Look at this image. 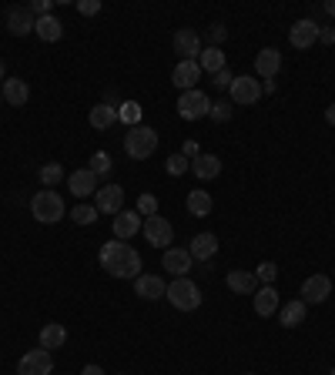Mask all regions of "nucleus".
<instances>
[{
	"mask_svg": "<svg viewBox=\"0 0 335 375\" xmlns=\"http://www.w3.org/2000/svg\"><path fill=\"white\" fill-rule=\"evenodd\" d=\"M225 285H228L235 295H255V292L261 288V285H259V278H255V271H245V268L228 271Z\"/></svg>",
	"mask_w": 335,
	"mask_h": 375,
	"instance_id": "nucleus-21",
	"label": "nucleus"
},
{
	"mask_svg": "<svg viewBox=\"0 0 335 375\" xmlns=\"http://www.w3.org/2000/svg\"><path fill=\"white\" fill-rule=\"evenodd\" d=\"M88 168H91L97 178H101V175H107V171H111V154H107V151H94V158H91V165H88Z\"/></svg>",
	"mask_w": 335,
	"mask_h": 375,
	"instance_id": "nucleus-37",
	"label": "nucleus"
},
{
	"mask_svg": "<svg viewBox=\"0 0 335 375\" xmlns=\"http://www.w3.org/2000/svg\"><path fill=\"white\" fill-rule=\"evenodd\" d=\"M71 218H74L77 225H94V221H97V208H94V205H77V208L71 211Z\"/></svg>",
	"mask_w": 335,
	"mask_h": 375,
	"instance_id": "nucleus-35",
	"label": "nucleus"
},
{
	"mask_svg": "<svg viewBox=\"0 0 335 375\" xmlns=\"http://www.w3.org/2000/svg\"><path fill=\"white\" fill-rule=\"evenodd\" d=\"M278 71H282V54H278V47L259 50V57H255V74L265 77V81H275Z\"/></svg>",
	"mask_w": 335,
	"mask_h": 375,
	"instance_id": "nucleus-17",
	"label": "nucleus"
},
{
	"mask_svg": "<svg viewBox=\"0 0 335 375\" xmlns=\"http://www.w3.org/2000/svg\"><path fill=\"white\" fill-rule=\"evenodd\" d=\"M114 121H118V107H111V104H101L91 107V114H88V124H91L94 131H107V128H114Z\"/></svg>",
	"mask_w": 335,
	"mask_h": 375,
	"instance_id": "nucleus-27",
	"label": "nucleus"
},
{
	"mask_svg": "<svg viewBox=\"0 0 335 375\" xmlns=\"http://www.w3.org/2000/svg\"><path fill=\"white\" fill-rule=\"evenodd\" d=\"M231 104H238V107H252L255 101L261 97V81H255V77H235L231 81Z\"/></svg>",
	"mask_w": 335,
	"mask_h": 375,
	"instance_id": "nucleus-8",
	"label": "nucleus"
},
{
	"mask_svg": "<svg viewBox=\"0 0 335 375\" xmlns=\"http://www.w3.org/2000/svg\"><path fill=\"white\" fill-rule=\"evenodd\" d=\"M198 67L201 71H208V74H218V71H225V54H221V47H205L198 57Z\"/></svg>",
	"mask_w": 335,
	"mask_h": 375,
	"instance_id": "nucleus-30",
	"label": "nucleus"
},
{
	"mask_svg": "<svg viewBox=\"0 0 335 375\" xmlns=\"http://www.w3.org/2000/svg\"><path fill=\"white\" fill-rule=\"evenodd\" d=\"M231 114H235V104H231V101H212V111H208V118L212 121L221 124V121H228Z\"/></svg>",
	"mask_w": 335,
	"mask_h": 375,
	"instance_id": "nucleus-36",
	"label": "nucleus"
},
{
	"mask_svg": "<svg viewBox=\"0 0 335 375\" xmlns=\"http://www.w3.org/2000/svg\"><path fill=\"white\" fill-rule=\"evenodd\" d=\"M137 231H141V214L137 211H118L114 214V238L118 241L135 238Z\"/></svg>",
	"mask_w": 335,
	"mask_h": 375,
	"instance_id": "nucleus-22",
	"label": "nucleus"
},
{
	"mask_svg": "<svg viewBox=\"0 0 335 375\" xmlns=\"http://www.w3.org/2000/svg\"><path fill=\"white\" fill-rule=\"evenodd\" d=\"M34 34L44 41V44H54V41H61L64 37V24L57 20L54 14H47V17H37V24H34Z\"/></svg>",
	"mask_w": 335,
	"mask_h": 375,
	"instance_id": "nucleus-26",
	"label": "nucleus"
},
{
	"mask_svg": "<svg viewBox=\"0 0 335 375\" xmlns=\"http://www.w3.org/2000/svg\"><path fill=\"white\" fill-rule=\"evenodd\" d=\"M7 81V67H4V60H0V84Z\"/></svg>",
	"mask_w": 335,
	"mask_h": 375,
	"instance_id": "nucleus-49",
	"label": "nucleus"
},
{
	"mask_svg": "<svg viewBox=\"0 0 335 375\" xmlns=\"http://www.w3.org/2000/svg\"><path fill=\"white\" fill-rule=\"evenodd\" d=\"M0 101H4V97H0Z\"/></svg>",
	"mask_w": 335,
	"mask_h": 375,
	"instance_id": "nucleus-51",
	"label": "nucleus"
},
{
	"mask_svg": "<svg viewBox=\"0 0 335 375\" xmlns=\"http://www.w3.org/2000/svg\"><path fill=\"white\" fill-rule=\"evenodd\" d=\"M64 342H67V329H64L61 322H47L44 329H41V348L54 352V348H64Z\"/></svg>",
	"mask_w": 335,
	"mask_h": 375,
	"instance_id": "nucleus-28",
	"label": "nucleus"
},
{
	"mask_svg": "<svg viewBox=\"0 0 335 375\" xmlns=\"http://www.w3.org/2000/svg\"><path fill=\"white\" fill-rule=\"evenodd\" d=\"M231 81H235V74H231L228 67H225V71H218V74H212V84L214 88H221V90L231 88Z\"/></svg>",
	"mask_w": 335,
	"mask_h": 375,
	"instance_id": "nucleus-42",
	"label": "nucleus"
},
{
	"mask_svg": "<svg viewBox=\"0 0 335 375\" xmlns=\"http://www.w3.org/2000/svg\"><path fill=\"white\" fill-rule=\"evenodd\" d=\"M94 208H97V214H118V211H124V188L121 184H104V188H97Z\"/></svg>",
	"mask_w": 335,
	"mask_h": 375,
	"instance_id": "nucleus-9",
	"label": "nucleus"
},
{
	"mask_svg": "<svg viewBox=\"0 0 335 375\" xmlns=\"http://www.w3.org/2000/svg\"><path fill=\"white\" fill-rule=\"evenodd\" d=\"M201 81V67L198 60H178V67L171 71V84L182 90H195Z\"/></svg>",
	"mask_w": 335,
	"mask_h": 375,
	"instance_id": "nucleus-14",
	"label": "nucleus"
},
{
	"mask_svg": "<svg viewBox=\"0 0 335 375\" xmlns=\"http://www.w3.org/2000/svg\"><path fill=\"white\" fill-rule=\"evenodd\" d=\"M305 312H308V305H305L302 299L285 301V305L278 308V325H282V329H299L305 322Z\"/></svg>",
	"mask_w": 335,
	"mask_h": 375,
	"instance_id": "nucleus-23",
	"label": "nucleus"
},
{
	"mask_svg": "<svg viewBox=\"0 0 335 375\" xmlns=\"http://www.w3.org/2000/svg\"><path fill=\"white\" fill-rule=\"evenodd\" d=\"M208 111H212V97L205 94V90H182V97H178V114L184 121H201L208 118Z\"/></svg>",
	"mask_w": 335,
	"mask_h": 375,
	"instance_id": "nucleus-5",
	"label": "nucleus"
},
{
	"mask_svg": "<svg viewBox=\"0 0 335 375\" xmlns=\"http://www.w3.org/2000/svg\"><path fill=\"white\" fill-rule=\"evenodd\" d=\"M37 178H41V184H44V188H54V184H61L64 168L61 165H44L41 171H37Z\"/></svg>",
	"mask_w": 335,
	"mask_h": 375,
	"instance_id": "nucleus-33",
	"label": "nucleus"
},
{
	"mask_svg": "<svg viewBox=\"0 0 335 375\" xmlns=\"http://www.w3.org/2000/svg\"><path fill=\"white\" fill-rule=\"evenodd\" d=\"M124 151H128V158H135V161L151 158L154 151H158V131L148 128V124L128 128V135H124Z\"/></svg>",
	"mask_w": 335,
	"mask_h": 375,
	"instance_id": "nucleus-3",
	"label": "nucleus"
},
{
	"mask_svg": "<svg viewBox=\"0 0 335 375\" xmlns=\"http://www.w3.org/2000/svg\"><path fill=\"white\" fill-rule=\"evenodd\" d=\"M0 97L11 107H24L27 97H31V88H27V81H20V77H7V81L0 84Z\"/></svg>",
	"mask_w": 335,
	"mask_h": 375,
	"instance_id": "nucleus-18",
	"label": "nucleus"
},
{
	"mask_svg": "<svg viewBox=\"0 0 335 375\" xmlns=\"http://www.w3.org/2000/svg\"><path fill=\"white\" fill-rule=\"evenodd\" d=\"M325 14L335 17V0H329V4H325Z\"/></svg>",
	"mask_w": 335,
	"mask_h": 375,
	"instance_id": "nucleus-48",
	"label": "nucleus"
},
{
	"mask_svg": "<svg viewBox=\"0 0 335 375\" xmlns=\"http://www.w3.org/2000/svg\"><path fill=\"white\" fill-rule=\"evenodd\" d=\"M225 37H228V27H225V24H212V27H208V41H212V47H221L225 44Z\"/></svg>",
	"mask_w": 335,
	"mask_h": 375,
	"instance_id": "nucleus-40",
	"label": "nucleus"
},
{
	"mask_svg": "<svg viewBox=\"0 0 335 375\" xmlns=\"http://www.w3.org/2000/svg\"><path fill=\"white\" fill-rule=\"evenodd\" d=\"M178 312H195L201 305V288L191 282V278H175L171 285H168V295H165Z\"/></svg>",
	"mask_w": 335,
	"mask_h": 375,
	"instance_id": "nucleus-4",
	"label": "nucleus"
},
{
	"mask_svg": "<svg viewBox=\"0 0 335 375\" xmlns=\"http://www.w3.org/2000/svg\"><path fill=\"white\" fill-rule=\"evenodd\" d=\"M188 252H191V258H195V261H212L214 252H218V238H214L212 231H201V235H195V238H191Z\"/></svg>",
	"mask_w": 335,
	"mask_h": 375,
	"instance_id": "nucleus-24",
	"label": "nucleus"
},
{
	"mask_svg": "<svg viewBox=\"0 0 335 375\" xmlns=\"http://www.w3.org/2000/svg\"><path fill=\"white\" fill-rule=\"evenodd\" d=\"M67 188L74 191L77 198H88V195H97V175H94L91 168H81V171H71L67 175Z\"/></svg>",
	"mask_w": 335,
	"mask_h": 375,
	"instance_id": "nucleus-16",
	"label": "nucleus"
},
{
	"mask_svg": "<svg viewBox=\"0 0 335 375\" xmlns=\"http://www.w3.org/2000/svg\"><path fill=\"white\" fill-rule=\"evenodd\" d=\"M319 41L322 44H335V30L332 27H319Z\"/></svg>",
	"mask_w": 335,
	"mask_h": 375,
	"instance_id": "nucleus-44",
	"label": "nucleus"
},
{
	"mask_svg": "<svg viewBox=\"0 0 335 375\" xmlns=\"http://www.w3.org/2000/svg\"><path fill=\"white\" fill-rule=\"evenodd\" d=\"M27 11L34 14V20H37V17H47L50 11H54V0H31V4H27Z\"/></svg>",
	"mask_w": 335,
	"mask_h": 375,
	"instance_id": "nucleus-39",
	"label": "nucleus"
},
{
	"mask_svg": "<svg viewBox=\"0 0 335 375\" xmlns=\"http://www.w3.org/2000/svg\"><path fill=\"white\" fill-rule=\"evenodd\" d=\"M252 301H255V315L261 318H272L278 308H282V299H278V292H275V285H261L255 295H252Z\"/></svg>",
	"mask_w": 335,
	"mask_h": 375,
	"instance_id": "nucleus-19",
	"label": "nucleus"
},
{
	"mask_svg": "<svg viewBox=\"0 0 335 375\" xmlns=\"http://www.w3.org/2000/svg\"><path fill=\"white\" fill-rule=\"evenodd\" d=\"M332 375H335V369H332Z\"/></svg>",
	"mask_w": 335,
	"mask_h": 375,
	"instance_id": "nucleus-50",
	"label": "nucleus"
},
{
	"mask_svg": "<svg viewBox=\"0 0 335 375\" xmlns=\"http://www.w3.org/2000/svg\"><path fill=\"white\" fill-rule=\"evenodd\" d=\"M248 375H252V372H248Z\"/></svg>",
	"mask_w": 335,
	"mask_h": 375,
	"instance_id": "nucleus-52",
	"label": "nucleus"
},
{
	"mask_svg": "<svg viewBox=\"0 0 335 375\" xmlns=\"http://www.w3.org/2000/svg\"><path fill=\"white\" fill-rule=\"evenodd\" d=\"M289 41H292L295 50H308V47L319 41V24H315V20H308V17H305V20H295L292 30H289Z\"/></svg>",
	"mask_w": 335,
	"mask_h": 375,
	"instance_id": "nucleus-12",
	"label": "nucleus"
},
{
	"mask_svg": "<svg viewBox=\"0 0 335 375\" xmlns=\"http://www.w3.org/2000/svg\"><path fill=\"white\" fill-rule=\"evenodd\" d=\"M141 231H144V241H148V245H154V248H171V241H175V228H171V221H168V218H161V214L144 218Z\"/></svg>",
	"mask_w": 335,
	"mask_h": 375,
	"instance_id": "nucleus-6",
	"label": "nucleus"
},
{
	"mask_svg": "<svg viewBox=\"0 0 335 375\" xmlns=\"http://www.w3.org/2000/svg\"><path fill=\"white\" fill-rule=\"evenodd\" d=\"M81 375H104V369H101V365H84Z\"/></svg>",
	"mask_w": 335,
	"mask_h": 375,
	"instance_id": "nucleus-45",
	"label": "nucleus"
},
{
	"mask_svg": "<svg viewBox=\"0 0 335 375\" xmlns=\"http://www.w3.org/2000/svg\"><path fill=\"white\" fill-rule=\"evenodd\" d=\"M54 372V355L47 348H31L17 362V375H50Z\"/></svg>",
	"mask_w": 335,
	"mask_h": 375,
	"instance_id": "nucleus-7",
	"label": "nucleus"
},
{
	"mask_svg": "<svg viewBox=\"0 0 335 375\" xmlns=\"http://www.w3.org/2000/svg\"><path fill=\"white\" fill-rule=\"evenodd\" d=\"M332 295V278L329 275H308L302 285V301L305 305H322Z\"/></svg>",
	"mask_w": 335,
	"mask_h": 375,
	"instance_id": "nucleus-11",
	"label": "nucleus"
},
{
	"mask_svg": "<svg viewBox=\"0 0 335 375\" xmlns=\"http://www.w3.org/2000/svg\"><path fill=\"white\" fill-rule=\"evenodd\" d=\"M141 111H144V107L137 104V101H121V107H118V121L128 124V128H137V124H141Z\"/></svg>",
	"mask_w": 335,
	"mask_h": 375,
	"instance_id": "nucleus-31",
	"label": "nucleus"
},
{
	"mask_svg": "<svg viewBox=\"0 0 335 375\" xmlns=\"http://www.w3.org/2000/svg\"><path fill=\"white\" fill-rule=\"evenodd\" d=\"M101 268L107 275H114V278H137L141 275V255H137L135 248L128 245V241H104V248H101Z\"/></svg>",
	"mask_w": 335,
	"mask_h": 375,
	"instance_id": "nucleus-1",
	"label": "nucleus"
},
{
	"mask_svg": "<svg viewBox=\"0 0 335 375\" xmlns=\"http://www.w3.org/2000/svg\"><path fill=\"white\" fill-rule=\"evenodd\" d=\"M31 214L41 221V225H57L67 208H64V198L54 191V188H44V191H37L31 198Z\"/></svg>",
	"mask_w": 335,
	"mask_h": 375,
	"instance_id": "nucleus-2",
	"label": "nucleus"
},
{
	"mask_svg": "<svg viewBox=\"0 0 335 375\" xmlns=\"http://www.w3.org/2000/svg\"><path fill=\"white\" fill-rule=\"evenodd\" d=\"M77 14H84V17L101 14V0H77Z\"/></svg>",
	"mask_w": 335,
	"mask_h": 375,
	"instance_id": "nucleus-41",
	"label": "nucleus"
},
{
	"mask_svg": "<svg viewBox=\"0 0 335 375\" xmlns=\"http://www.w3.org/2000/svg\"><path fill=\"white\" fill-rule=\"evenodd\" d=\"M137 214H144V218L158 214V198H154V195H141V198H137Z\"/></svg>",
	"mask_w": 335,
	"mask_h": 375,
	"instance_id": "nucleus-38",
	"label": "nucleus"
},
{
	"mask_svg": "<svg viewBox=\"0 0 335 375\" xmlns=\"http://www.w3.org/2000/svg\"><path fill=\"white\" fill-rule=\"evenodd\" d=\"M261 94H275V81H265V84H261Z\"/></svg>",
	"mask_w": 335,
	"mask_h": 375,
	"instance_id": "nucleus-47",
	"label": "nucleus"
},
{
	"mask_svg": "<svg viewBox=\"0 0 335 375\" xmlns=\"http://www.w3.org/2000/svg\"><path fill=\"white\" fill-rule=\"evenodd\" d=\"M191 171H195L198 181H212L221 175V158H218V154H198V158L191 161Z\"/></svg>",
	"mask_w": 335,
	"mask_h": 375,
	"instance_id": "nucleus-25",
	"label": "nucleus"
},
{
	"mask_svg": "<svg viewBox=\"0 0 335 375\" xmlns=\"http://www.w3.org/2000/svg\"><path fill=\"white\" fill-rule=\"evenodd\" d=\"M182 154L188 158V161H195L201 154V148H198V141H184V148H182Z\"/></svg>",
	"mask_w": 335,
	"mask_h": 375,
	"instance_id": "nucleus-43",
	"label": "nucleus"
},
{
	"mask_svg": "<svg viewBox=\"0 0 335 375\" xmlns=\"http://www.w3.org/2000/svg\"><path fill=\"white\" fill-rule=\"evenodd\" d=\"M165 168H168V175H171V178H182V175L191 171V161H188L184 154H171V158L165 161Z\"/></svg>",
	"mask_w": 335,
	"mask_h": 375,
	"instance_id": "nucleus-32",
	"label": "nucleus"
},
{
	"mask_svg": "<svg viewBox=\"0 0 335 375\" xmlns=\"http://www.w3.org/2000/svg\"><path fill=\"white\" fill-rule=\"evenodd\" d=\"M34 14L27 7H7V30L14 34V37H24V34H31L34 30Z\"/></svg>",
	"mask_w": 335,
	"mask_h": 375,
	"instance_id": "nucleus-20",
	"label": "nucleus"
},
{
	"mask_svg": "<svg viewBox=\"0 0 335 375\" xmlns=\"http://www.w3.org/2000/svg\"><path fill=\"white\" fill-rule=\"evenodd\" d=\"M191 252L188 248H165V258H161V265L168 268V275H175V278H188V271H191Z\"/></svg>",
	"mask_w": 335,
	"mask_h": 375,
	"instance_id": "nucleus-13",
	"label": "nucleus"
},
{
	"mask_svg": "<svg viewBox=\"0 0 335 375\" xmlns=\"http://www.w3.org/2000/svg\"><path fill=\"white\" fill-rule=\"evenodd\" d=\"M184 205H188V211H191L195 218H205V214H212L214 201H212V195H208L205 188H195V191L188 195V201H184Z\"/></svg>",
	"mask_w": 335,
	"mask_h": 375,
	"instance_id": "nucleus-29",
	"label": "nucleus"
},
{
	"mask_svg": "<svg viewBox=\"0 0 335 375\" xmlns=\"http://www.w3.org/2000/svg\"><path fill=\"white\" fill-rule=\"evenodd\" d=\"M201 34L191 27L175 30V54H182V60H198L201 57Z\"/></svg>",
	"mask_w": 335,
	"mask_h": 375,
	"instance_id": "nucleus-10",
	"label": "nucleus"
},
{
	"mask_svg": "<svg viewBox=\"0 0 335 375\" xmlns=\"http://www.w3.org/2000/svg\"><path fill=\"white\" fill-rule=\"evenodd\" d=\"M325 121H329V124L335 128V104H329V111H325Z\"/></svg>",
	"mask_w": 335,
	"mask_h": 375,
	"instance_id": "nucleus-46",
	"label": "nucleus"
},
{
	"mask_svg": "<svg viewBox=\"0 0 335 375\" xmlns=\"http://www.w3.org/2000/svg\"><path fill=\"white\" fill-rule=\"evenodd\" d=\"M255 278H259V285H275V278H278V265H275V261H261L259 268H255Z\"/></svg>",
	"mask_w": 335,
	"mask_h": 375,
	"instance_id": "nucleus-34",
	"label": "nucleus"
},
{
	"mask_svg": "<svg viewBox=\"0 0 335 375\" xmlns=\"http://www.w3.org/2000/svg\"><path fill=\"white\" fill-rule=\"evenodd\" d=\"M135 295H141L144 301H158L168 295V285L161 275H137L135 278Z\"/></svg>",
	"mask_w": 335,
	"mask_h": 375,
	"instance_id": "nucleus-15",
	"label": "nucleus"
}]
</instances>
